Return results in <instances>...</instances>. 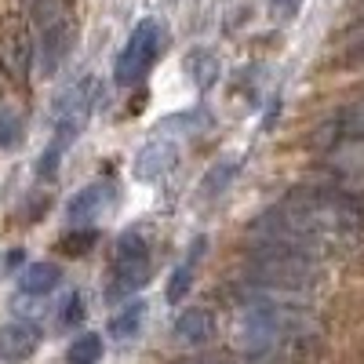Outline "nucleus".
<instances>
[{
	"label": "nucleus",
	"mask_w": 364,
	"mask_h": 364,
	"mask_svg": "<svg viewBox=\"0 0 364 364\" xmlns=\"http://www.w3.org/2000/svg\"><path fill=\"white\" fill-rule=\"evenodd\" d=\"M364 230V190L343 182L299 186L252 223V245H277L314 259L346 252Z\"/></svg>",
	"instance_id": "1"
},
{
	"label": "nucleus",
	"mask_w": 364,
	"mask_h": 364,
	"mask_svg": "<svg viewBox=\"0 0 364 364\" xmlns=\"http://www.w3.org/2000/svg\"><path fill=\"white\" fill-rule=\"evenodd\" d=\"M233 336L255 364H306L324 343V328L306 302L240 299Z\"/></svg>",
	"instance_id": "2"
},
{
	"label": "nucleus",
	"mask_w": 364,
	"mask_h": 364,
	"mask_svg": "<svg viewBox=\"0 0 364 364\" xmlns=\"http://www.w3.org/2000/svg\"><path fill=\"white\" fill-rule=\"evenodd\" d=\"M324 284V262L277 245H252L240 273V299H291L306 302Z\"/></svg>",
	"instance_id": "3"
},
{
	"label": "nucleus",
	"mask_w": 364,
	"mask_h": 364,
	"mask_svg": "<svg viewBox=\"0 0 364 364\" xmlns=\"http://www.w3.org/2000/svg\"><path fill=\"white\" fill-rule=\"evenodd\" d=\"M149 273V245L139 230H128L117 237L113 245V266H109V288H106V299L117 302V299H132L135 291L146 288Z\"/></svg>",
	"instance_id": "4"
},
{
	"label": "nucleus",
	"mask_w": 364,
	"mask_h": 364,
	"mask_svg": "<svg viewBox=\"0 0 364 364\" xmlns=\"http://www.w3.org/2000/svg\"><path fill=\"white\" fill-rule=\"evenodd\" d=\"M161 41H164V26L161 18H142L132 37L124 44V51L117 55V66H113V80L117 84H135L149 73V66L157 63L161 55Z\"/></svg>",
	"instance_id": "5"
},
{
	"label": "nucleus",
	"mask_w": 364,
	"mask_h": 364,
	"mask_svg": "<svg viewBox=\"0 0 364 364\" xmlns=\"http://www.w3.org/2000/svg\"><path fill=\"white\" fill-rule=\"evenodd\" d=\"M33 63H37V48L33 37H29V22L22 15H8L0 22V70L11 84L26 87Z\"/></svg>",
	"instance_id": "6"
},
{
	"label": "nucleus",
	"mask_w": 364,
	"mask_h": 364,
	"mask_svg": "<svg viewBox=\"0 0 364 364\" xmlns=\"http://www.w3.org/2000/svg\"><path fill=\"white\" fill-rule=\"evenodd\" d=\"M364 142V99L339 106L331 117H324L314 128L317 149H339V146H360Z\"/></svg>",
	"instance_id": "7"
},
{
	"label": "nucleus",
	"mask_w": 364,
	"mask_h": 364,
	"mask_svg": "<svg viewBox=\"0 0 364 364\" xmlns=\"http://www.w3.org/2000/svg\"><path fill=\"white\" fill-rule=\"evenodd\" d=\"M73 48V22L63 18L48 29H41V44H37V70L44 77H51L58 66H63V58L70 55Z\"/></svg>",
	"instance_id": "8"
},
{
	"label": "nucleus",
	"mask_w": 364,
	"mask_h": 364,
	"mask_svg": "<svg viewBox=\"0 0 364 364\" xmlns=\"http://www.w3.org/2000/svg\"><path fill=\"white\" fill-rule=\"evenodd\" d=\"M113 193H117L113 182H91V186H84V190L70 200V208H66L70 226H87V223H95L102 211L109 208Z\"/></svg>",
	"instance_id": "9"
},
{
	"label": "nucleus",
	"mask_w": 364,
	"mask_h": 364,
	"mask_svg": "<svg viewBox=\"0 0 364 364\" xmlns=\"http://www.w3.org/2000/svg\"><path fill=\"white\" fill-rule=\"evenodd\" d=\"M37 343H41L37 324H29V321H8V324H0V360H4V364L26 360L29 353L37 350Z\"/></svg>",
	"instance_id": "10"
},
{
	"label": "nucleus",
	"mask_w": 364,
	"mask_h": 364,
	"mask_svg": "<svg viewBox=\"0 0 364 364\" xmlns=\"http://www.w3.org/2000/svg\"><path fill=\"white\" fill-rule=\"evenodd\" d=\"M178 161V146L171 139H154V142H146L139 149V157H135V175L142 182H154L161 175H168Z\"/></svg>",
	"instance_id": "11"
},
{
	"label": "nucleus",
	"mask_w": 364,
	"mask_h": 364,
	"mask_svg": "<svg viewBox=\"0 0 364 364\" xmlns=\"http://www.w3.org/2000/svg\"><path fill=\"white\" fill-rule=\"evenodd\" d=\"M171 331H175L178 343L200 346V343H208L211 336H215V317H211L208 310H200V306H190V310H182L175 317V328Z\"/></svg>",
	"instance_id": "12"
},
{
	"label": "nucleus",
	"mask_w": 364,
	"mask_h": 364,
	"mask_svg": "<svg viewBox=\"0 0 364 364\" xmlns=\"http://www.w3.org/2000/svg\"><path fill=\"white\" fill-rule=\"evenodd\" d=\"M58 284H63V266L58 262H33V266H26L22 273V295H51Z\"/></svg>",
	"instance_id": "13"
},
{
	"label": "nucleus",
	"mask_w": 364,
	"mask_h": 364,
	"mask_svg": "<svg viewBox=\"0 0 364 364\" xmlns=\"http://www.w3.org/2000/svg\"><path fill=\"white\" fill-rule=\"evenodd\" d=\"M142 317H146V302L142 299H135V302H128L120 314H113V321H109V336L113 339H132L135 331L142 328Z\"/></svg>",
	"instance_id": "14"
},
{
	"label": "nucleus",
	"mask_w": 364,
	"mask_h": 364,
	"mask_svg": "<svg viewBox=\"0 0 364 364\" xmlns=\"http://www.w3.org/2000/svg\"><path fill=\"white\" fill-rule=\"evenodd\" d=\"M66 4L70 0H22L26 15L37 22V29H48L55 22H63L66 18Z\"/></svg>",
	"instance_id": "15"
},
{
	"label": "nucleus",
	"mask_w": 364,
	"mask_h": 364,
	"mask_svg": "<svg viewBox=\"0 0 364 364\" xmlns=\"http://www.w3.org/2000/svg\"><path fill=\"white\" fill-rule=\"evenodd\" d=\"M200 252H204V240H197L193 245V255L182 262L175 273H171V281H168V302H182L186 299V291H190V281H193V269H197V259H200Z\"/></svg>",
	"instance_id": "16"
},
{
	"label": "nucleus",
	"mask_w": 364,
	"mask_h": 364,
	"mask_svg": "<svg viewBox=\"0 0 364 364\" xmlns=\"http://www.w3.org/2000/svg\"><path fill=\"white\" fill-rule=\"evenodd\" d=\"M99 357H102V339L87 331V336L73 339V346L66 353V364H99Z\"/></svg>",
	"instance_id": "17"
},
{
	"label": "nucleus",
	"mask_w": 364,
	"mask_h": 364,
	"mask_svg": "<svg viewBox=\"0 0 364 364\" xmlns=\"http://www.w3.org/2000/svg\"><path fill=\"white\" fill-rule=\"evenodd\" d=\"M22 139V117L11 102H0V149H11Z\"/></svg>",
	"instance_id": "18"
},
{
	"label": "nucleus",
	"mask_w": 364,
	"mask_h": 364,
	"mask_svg": "<svg viewBox=\"0 0 364 364\" xmlns=\"http://www.w3.org/2000/svg\"><path fill=\"white\" fill-rule=\"evenodd\" d=\"M186 70L193 73V80H197L200 87H211V84L219 80V63H215V58H211L208 51H197L190 63H186Z\"/></svg>",
	"instance_id": "19"
},
{
	"label": "nucleus",
	"mask_w": 364,
	"mask_h": 364,
	"mask_svg": "<svg viewBox=\"0 0 364 364\" xmlns=\"http://www.w3.org/2000/svg\"><path fill=\"white\" fill-rule=\"evenodd\" d=\"M343 66H364V22L353 26L346 41H343V55H339Z\"/></svg>",
	"instance_id": "20"
},
{
	"label": "nucleus",
	"mask_w": 364,
	"mask_h": 364,
	"mask_svg": "<svg viewBox=\"0 0 364 364\" xmlns=\"http://www.w3.org/2000/svg\"><path fill=\"white\" fill-rule=\"evenodd\" d=\"M66 139H55L44 154H41V161H37V175L41 178H55V171H58V161H63V154H66Z\"/></svg>",
	"instance_id": "21"
},
{
	"label": "nucleus",
	"mask_w": 364,
	"mask_h": 364,
	"mask_svg": "<svg viewBox=\"0 0 364 364\" xmlns=\"http://www.w3.org/2000/svg\"><path fill=\"white\" fill-rule=\"evenodd\" d=\"M233 171H237L233 164H215V168L208 171V178H204V186H200V193H204V197H211V193H215V190H223L226 182L233 178Z\"/></svg>",
	"instance_id": "22"
},
{
	"label": "nucleus",
	"mask_w": 364,
	"mask_h": 364,
	"mask_svg": "<svg viewBox=\"0 0 364 364\" xmlns=\"http://www.w3.org/2000/svg\"><path fill=\"white\" fill-rule=\"evenodd\" d=\"M95 240H99V233L95 230H84V233H70L66 240H63V248L66 252H73V255H84V252H91V248H95Z\"/></svg>",
	"instance_id": "23"
},
{
	"label": "nucleus",
	"mask_w": 364,
	"mask_h": 364,
	"mask_svg": "<svg viewBox=\"0 0 364 364\" xmlns=\"http://www.w3.org/2000/svg\"><path fill=\"white\" fill-rule=\"evenodd\" d=\"M80 317H84V302H80V295L66 299V306H63V324H77Z\"/></svg>",
	"instance_id": "24"
}]
</instances>
